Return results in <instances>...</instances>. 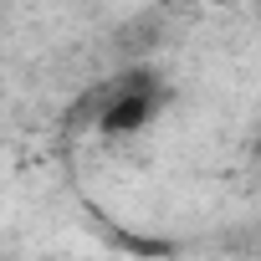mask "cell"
I'll list each match as a JSON object with an SVG mask.
<instances>
[{"label":"cell","instance_id":"1","mask_svg":"<svg viewBox=\"0 0 261 261\" xmlns=\"http://www.w3.org/2000/svg\"><path fill=\"white\" fill-rule=\"evenodd\" d=\"M149 118H154V82H149V77H139L134 87H123V92L102 108L97 128H102L108 139H123V134H139Z\"/></svg>","mask_w":261,"mask_h":261}]
</instances>
